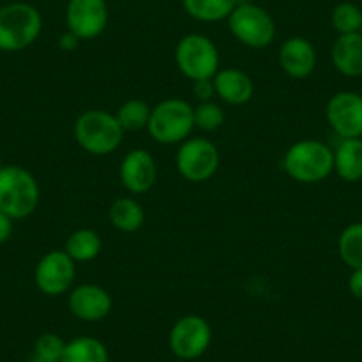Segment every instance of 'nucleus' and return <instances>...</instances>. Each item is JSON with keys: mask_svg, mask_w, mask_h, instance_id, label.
Instances as JSON below:
<instances>
[{"mask_svg": "<svg viewBox=\"0 0 362 362\" xmlns=\"http://www.w3.org/2000/svg\"><path fill=\"white\" fill-rule=\"evenodd\" d=\"M73 135L76 144L86 153L105 156L119 148L124 130L116 119V114L102 109H89L76 117Z\"/></svg>", "mask_w": 362, "mask_h": 362, "instance_id": "f257e3e1", "label": "nucleus"}, {"mask_svg": "<svg viewBox=\"0 0 362 362\" xmlns=\"http://www.w3.org/2000/svg\"><path fill=\"white\" fill-rule=\"evenodd\" d=\"M283 169L298 183H320L334 170V149L322 141L302 139L286 149L283 156Z\"/></svg>", "mask_w": 362, "mask_h": 362, "instance_id": "f03ea898", "label": "nucleus"}, {"mask_svg": "<svg viewBox=\"0 0 362 362\" xmlns=\"http://www.w3.org/2000/svg\"><path fill=\"white\" fill-rule=\"evenodd\" d=\"M40 185L22 165L0 167V210L15 221L30 217L40 204Z\"/></svg>", "mask_w": 362, "mask_h": 362, "instance_id": "7ed1b4c3", "label": "nucleus"}, {"mask_svg": "<svg viewBox=\"0 0 362 362\" xmlns=\"http://www.w3.org/2000/svg\"><path fill=\"white\" fill-rule=\"evenodd\" d=\"M43 30V16L27 2L0 8V52H20L36 43Z\"/></svg>", "mask_w": 362, "mask_h": 362, "instance_id": "20e7f679", "label": "nucleus"}, {"mask_svg": "<svg viewBox=\"0 0 362 362\" xmlns=\"http://www.w3.org/2000/svg\"><path fill=\"white\" fill-rule=\"evenodd\" d=\"M194 107L187 100L167 98L151 109V117L146 130L158 144H181L192 135Z\"/></svg>", "mask_w": 362, "mask_h": 362, "instance_id": "39448f33", "label": "nucleus"}, {"mask_svg": "<svg viewBox=\"0 0 362 362\" xmlns=\"http://www.w3.org/2000/svg\"><path fill=\"white\" fill-rule=\"evenodd\" d=\"M174 61L183 76L196 80L214 78L221 69V55L214 41L204 34H187L174 48Z\"/></svg>", "mask_w": 362, "mask_h": 362, "instance_id": "423d86ee", "label": "nucleus"}, {"mask_svg": "<svg viewBox=\"0 0 362 362\" xmlns=\"http://www.w3.org/2000/svg\"><path fill=\"white\" fill-rule=\"evenodd\" d=\"M228 27L238 43L256 50L272 45L277 33L276 22L270 13L250 2H238L229 15Z\"/></svg>", "mask_w": 362, "mask_h": 362, "instance_id": "0eeeda50", "label": "nucleus"}, {"mask_svg": "<svg viewBox=\"0 0 362 362\" xmlns=\"http://www.w3.org/2000/svg\"><path fill=\"white\" fill-rule=\"evenodd\" d=\"M221 165L218 148L204 137H189L176 151V169L192 183H203L215 176Z\"/></svg>", "mask_w": 362, "mask_h": 362, "instance_id": "6e6552de", "label": "nucleus"}, {"mask_svg": "<svg viewBox=\"0 0 362 362\" xmlns=\"http://www.w3.org/2000/svg\"><path fill=\"white\" fill-rule=\"evenodd\" d=\"M211 325L199 315H185L174 322L169 332V348L181 361L203 357L211 344Z\"/></svg>", "mask_w": 362, "mask_h": 362, "instance_id": "1a4fd4ad", "label": "nucleus"}, {"mask_svg": "<svg viewBox=\"0 0 362 362\" xmlns=\"http://www.w3.org/2000/svg\"><path fill=\"white\" fill-rule=\"evenodd\" d=\"M75 277V261L68 256L64 249L47 252L34 268V283L37 290L47 297H61L71 291Z\"/></svg>", "mask_w": 362, "mask_h": 362, "instance_id": "9d476101", "label": "nucleus"}, {"mask_svg": "<svg viewBox=\"0 0 362 362\" xmlns=\"http://www.w3.org/2000/svg\"><path fill=\"white\" fill-rule=\"evenodd\" d=\"M107 0H69L66 6V25L82 41L96 40L109 25Z\"/></svg>", "mask_w": 362, "mask_h": 362, "instance_id": "9b49d317", "label": "nucleus"}, {"mask_svg": "<svg viewBox=\"0 0 362 362\" xmlns=\"http://www.w3.org/2000/svg\"><path fill=\"white\" fill-rule=\"evenodd\" d=\"M325 117L341 139H362V95L341 90L327 102Z\"/></svg>", "mask_w": 362, "mask_h": 362, "instance_id": "f8f14e48", "label": "nucleus"}, {"mask_svg": "<svg viewBox=\"0 0 362 362\" xmlns=\"http://www.w3.org/2000/svg\"><path fill=\"white\" fill-rule=\"evenodd\" d=\"M68 308L71 315L82 322H102L112 311V297L103 286L83 283L69 291Z\"/></svg>", "mask_w": 362, "mask_h": 362, "instance_id": "ddd939ff", "label": "nucleus"}, {"mask_svg": "<svg viewBox=\"0 0 362 362\" xmlns=\"http://www.w3.org/2000/svg\"><path fill=\"white\" fill-rule=\"evenodd\" d=\"M121 185L130 194H146L156 183V162L148 149L135 148L124 155L119 165Z\"/></svg>", "mask_w": 362, "mask_h": 362, "instance_id": "4468645a", "label": "nucleus"}, {"mask_svg": "<svg viewBox=\"0 0 362 362\" xmlns=\"http://www.w3.org/2000/svg\"><path fill=\"white\" fill-rule=\"evenodd\" d=\"M318 55L315 45L302 36L288 37L279 50L281 69L291 78H308L316 68Z\"/></svg>", "mask_w": 362, "mask_h": 362, "instance_id": "2eb2a0df", "label": "nucleus"}, {"mask_svg": "<svg viewBox=\"0 0 362 362\" xmlns=\"http://www.w3.org/2000/svg\"><path fill=\"white\" fill-rule=\"evenodd\" d=\"M215 95L228 105H245L254 96V80L238 68H221L214 76Z\"/></svg>", "mask_w": 362, "mask_h": 362, "instance_id": "dca6fc26", "label": "nucleus"}, {"mask_svg": "<svg viewBox=\"0 0 362 362\" xmlns=\"http://www.w3.org/2000/svg\"><path fill=\"white\" fill-rule=\"evenodd\" d=\"M332 64L341 75L355 76L362 75V34H341L334 41L330 50Z\"/></svg>", "mask_w": 362, "mask_h": 362, "instance_id": "f3484780", "label": "nucleus"}, {"mask_svg": "<svg viewBox=\"0 0 362 362\" xmlns=\"http://www.w3.org/2000/svg\"><path fill=\"white\" fill-rule=\"evenodd\" d=\"M334 170L348 183L362 180V139H343L334 149Z\"/></svg>", "mask_w": 362, "mask_h": 362, "instance_id": "a211bd4d", "label": "nucleus"}, {"mask_svg": "<svg viewBox=\"0 0 362 362\" xmlns=\"http://www.w3.org/2000/svg\"><path fill=\"white\" fill-rule=\"evenodd\" d=\"M110 224L121 233H135L144 226V208L134 197H119L109 208Z\"/></svg>", "mask_w": 362, "mask_h": 362, "instance_id": "6ab92c4d", "label": "nucleus"}, {"mask_svg": "<svg viewBox=\"0 0 362 362\" xmlns=\"http://www.w3.org/2000/svg\"><path fill=\"white\" fill-rule=\"evenodd\" d=\"M61 362H110V354L96 337L78 336L66 341Z\"/></svg>", "mask_w": 362, "mask_h": 362, "instance_id": "aec40b11", "label": "nucleus"}, {"mask_svg": "<svg viewBox=\"0 0 362 362\" xmlns=\"http://www.w3.org/2000/svg\"><path fill=\"white\" fill-rule=\"evenodd\" d=\"M64 250L75 263H89L102 252V238L95 229L80 228L68 236Z\"/></svg>", "mask_w": 362, "mask_h": 362, "instance_id": "412c9836", "label": "nucleus"}, {"mask_svg": "<svg viewBox=\"0 0 362 362\" xmlns=\"http://www.w3.org/2000/svg\"><path fill=\"white\" fill-rule=\"evenodd\" d=\"M190 18L204 23L228 20L240 0H181Z\"/></svg>", "mask_w": 362, "mask_h": 362, "instance_id": "4be33fe9", "label": "nucleus"}, {"mask_svg": "<svg viewBox=\"0 0 362 362\" xmlns=\"http://www.w3.org/2000/svg\"><path fill=\"white\" fill-rule=\"evenodd\" d=\"M337 250L344 264L355 270L362 268V222L346 226L337 240Z\"/></svg>", "mask_w": 362, "mask_h": 362, "instance_id": "5701e85b", "label": "nucleus"}, {"mask_svg": "<svg viewBox=\"0 0 362 362\" xmlns=\"http://www.w3.org/2000/svg\"><path fill=\"white\" fill-rule=\"evenodd\" d=\"M149 117H151V107L139 98L127 100L116 112V119L119 121L124 132L144 130L148 128Z\"/></svg>", "mask_w": 362, "mask_h": 362, "instance_id": "b1692460", "label": "nucleus"}, {"mask_svg": "<svg viewBox=\"0 0 362 362\" xmlns=\"http://www.w3.org/2000/svg\"><path fill=\"white\" fill-rule=\"evenodd\" d=\"M330 23L337 34H355L361 30L362 23V9L351 2H341L332 9Z\"/></svg>", "mask_w": 362, "mask_h": 362, "instance_id": "393cba45", "label": "nucleus"}, {"mask_svg": "<svg viewBox=\"0 0 362 362\" xmlns=\"http://www.w3.org/2000/svg\"><path fill=\"white\" fill-rule=\"evenodd\" d=\"M194 123L203 132H215L226 123V112L218 103L203 102L194 107Z\"/></svg>", "mask_w": 362, "mask_h": 362, "instance_id": "a878e982", "label": "nucleus"}, {"mask_svg": "<svg viewBox=\"0 0 362 362\" xmlns=\"http://www.w3.org/2000/svg\"><path fill=\"white\" fill-rule=\"evenodd\" d=\"M66 341L59 334L45 332L34 343L33 355L45 362H61L62 354H64Z\"/></svg>", "mask_w": 362, "mask_h": 362, "instance_id": "bb28decb", "label": "nucleus"}, {"mask_svg": "<svg viewBox=\"0 0 362 362\" xmlns=\"http://www.w3.org/2000/svg\"><path fill=\"white\" fill-rule=\"evenodd\" d=\"M192 93L199 103L203 102H211L215 95V86H214V78H208V80H196L192 82Z\"/></svg>", "mask_w": 362, "mask_h": 362, "instance_id": "cd10ccee", "label": "nucleus"}, {"mask_svg": "<svg viewBox=\"0 0 362 362\" xmlns=\"http://www.w3.org/2000/svg\"><path fill=\"white\" fill-rule=\"evenodd\" d=\"M15 218L9 217L8 214L0 210V243H6L13 236V231H15Z\"/></svg>", "mask_w": 362, "mask_h": 362, "instance_id": "c85d7f7f", "label": "nucleus"}, {"mask_svg": "<svg viewBox=\"0 0 362 362\" xmlns=\"http://www.w3.org/2000/svg\"><path fill=\"white\" fill-rule=\"evenodd\" d=\"M348 290L355 298L362 300V268L351 270L350 279H348Z\"/></svg>", "mask_w": 362, "mask_h": 362, "instance_id": "c756f323", "label": "nucleus"}, {"mask_svg": "<svg viewBox=\"0 0 362 362\" xmlns=\"http://www.w3.org/2000/svg\"><path fill=\"white\" fill-rule=\"evenodd\" d=\"M80 43H82V40H80L78 36H75L73 33H69V30H66L64 34H61V37H59V47H61V50L64 52H75L76 48L80 47Z\"/></svg>", "mask_w": 362, "mask_h": 362, "instance_id": "7c9ffc66", "label": "nucleus"}, {"mask_svg": "<svg viewBox=\"0 0 362 362\" xmlns=\"http://www.w3.org/2000/svg\"><path fill=\"white\" fill-rule=\"evenodd\" d=\"M358 33H361V34H362V23H361V30H358Z\"/></svg>", "mask_w": 362, "mask_h": 362, "instance_id": "2f4dec72", "label": "nucleus"}, {"mask_svg": "<svg viewBox=\"0 0 362 362\" xmlns=\"http://www.w3.org/2000/svg\"><path fill=\"white\" fill-rule=\"evenodd\" d=\"M0 167H2V158H0Z\"/></svg>", "mask_w": 362, "mask_h": 362, "instance_id": "473e14b6", "label": "nucleus"}, {"mask_svg": "<svg viewBox=\"0 0 362 362\" xmlns=\"http://www.w3.org/2000/svg\"><path fill=\"white\" fill-rule=\"evenodd\" d=\"M240 2H247V0H240Z\"/></svg>", "mask_w": 362, "mask_h": 362, "instance_id": "72a5a7b5", "label": "nucleus"}]
</instances>
